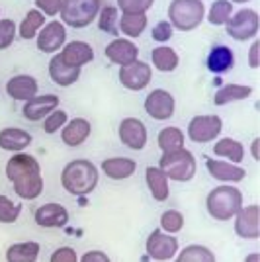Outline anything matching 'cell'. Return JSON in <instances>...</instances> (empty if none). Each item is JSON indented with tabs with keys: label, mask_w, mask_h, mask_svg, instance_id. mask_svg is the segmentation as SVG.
I'll use <instances>...</instances> for the list:
<instances>
[{
	"label": "cell",
	"mask_w": 260,
	"mask_h": 262,
	"mask_svg": "<svg viewBox=\"0 0 260 262\" xmlns=\"http://www.w3.org/2000/svg\"><path fill=\"white\" fill-rule=\"evenodd\" d=\"M245 206L243 192L235 184H219L209 190L206 198V209L215 221H231L237 211Z\"/></svg>",
	"instance_id": "2"
},
{
	"label": "cell",
	"mask_w": 260,
	"mask_h": 262,
	"mask_svg": "<svg viewBox=\"0 0 260 262\" xmlns=\"http://www.w3.org/2000/svg\"><path fill=\"white\" fill-rule=\"evenodd\" d=\"M235 235L243 241H258L260 237V208L258 204L243 206L233 217Z\"/></svg>",
	"instance_id": "13"
},
{
	"label": "cell",
	"mask_w": 260,
	"mask_h": 262,
	"mask_svg": "<svg viewBox=\"0 0 260 262\" xmlns=\"http://www.w3.org/2000/svg\"><path fill=\"white\" fill-rule=\"evenodd\" d=\"M69 121V114H67V110L63 108H57L53 110L49 116H45L44 118V131L47 135H53L57 131H61L65 127V123Z\"/></svg>",
	"instance_id": "40"
},
{
	"label": "cell",
	"mask_w": 260,
	"mask_h": 262,
	"mask_svg": "<svg viewBox=\"0 0 260 262\" xmlns=\"http://www.w3.org/2000/svg\"><path fill=\"white\" fill-rule=\"evenodd\" d=\"M78 262H112V258L104 251L94 249V251H86L82 256H78Z\"/></svg>",
	"instance_id": "46"
},
{
	"label": "cell",
	"mask_w": 260,
	"mask_h": 262,
	"mask_svg": "<svg viewBox=\"0 0 260 262\" xmlns=\"http://www.w3.org/2000/svg\"><path fill=\"white\" fill-rule=\"evenodd\" d=\"M44 176L41 172H32V174H26L18 180L12 182L14 188V194L20 198L22 202H33L44 194Z\"/></svg>",
	"instance_id": "27"
},
{
	"label": "cell",
	"mask_w": 260,
	"mask_h": 262,
	"mask_svg": "<svg viewBox=\"0 0 260 262\" xmlns=\"http://www.w3.org/2000/svg\"><path fill=\"white\" fill-rule=\"evenodd\" d=\"M180 251L176 235H168L163 229H153L145 241V252L155 262H168Z\"/></svg>",
	"instance_id": "8"
},
{
	"label": "cell",
	"mask_w": 260,
	"mask_h": 262,
	"mask_svg": "<svg viewBox=\"0 0 260 262\" xmlns=\"http://www.w3.org/2000/svg\"><path fill=\"white\" fill-rule=\"evenodd\" d=\"M22 213V204L14 202L12 198L0 194V223L2 225H12L20 219Z\"/></svg>",
	"instance_id": "39"
},
{
	"label": "cell",
	"mask_w": 260,
	"mask_h": 262,
	"mask_svg": "<svg viewBox=\"0 0 260 262\" xmlns=\"http://www.w3.org/2000/svg\"><path fill=\"white\" fill-rule=\"evenodd\" d=\"M260 30V16L254 8H241L233 12L231 18L225 24V32L235 41H249L258 35Z\"/></svg>",
	"instance_id": "6"
},
{
	"label": "cell",
	"mask_w": 260,
	"mask_h": 262,
	"mask_svg": "<svg viewBox=\"0 0 260 262\" xmlns=\"http://www.w3.org/2000/svg\"><path fill=\"white\" fill-rule=\"evenodd\" d=\"M231 14H233V2H229V0H215L206 12L207 22L211 26H225Z\"/></svg>",
	"instance_id": "38"
},
{
	"label": "cell",
	"mask_w": 260,
	"mask_h": 262,
	"mask_svg": "<svg viewBox=\"0 0 260 262\" xmlns=\"http://www.w3.org/2000/svg\"><path fill=\"white\" fill-rule=\"evenodd\" d=\"M119 84L125 88V90H131V92H139V90H145V88L151 84L153 78V69L149 63L145 61H133L129 65L119 67Z\"/></svg>",
	"instance_id": "9"
},
{
	"label": "cell",
	"mask_w": 260,
	"mask_h": 262,
	"mask_svg": "<svg viewBox=\"0 0 260 262\" xmlns=\"http://www.w3.org/2000/svg\"><path fill=\"white\" fill-rule=\"evenodd\" d=\"M59 57L65 61L69 67H76V69H82L84 65L94 61V49L92 45L86 41H67L65 47L59 51Z\"/></svg>",
	"instance_id": "20"
},
{
	"label": "cell",
	"mask_w": 260,
	"mask_h": 262,
	"mask_svg": "<svg viewBox=\"0 0 260 262\" xmlns=\"http://www.w3.org/2000/svg\"><path fill=\"white\" fill-rule=\"evenodd\" d=\"M252 94V86L249 84H237V82H231V84H223L215 90L213 94V104L215 106H227L233 102H241V100H247Z\"/></svg>",
	"instance_id": "30"
},
{
	"label": "cell",
	"mask_w": 260,
	"mask_h": 262,
	"mask_svg": "<svg viewBox=\"0 0 260 262\" xmlns=\"http://www.w3.org/2000/svg\"><path fill=\"white\" fill-rule=\"evenodd\" d=\"M213 155L233 164H241L245 159V145L233 137H219L213 141Z\"/></svg>",
	"instance_id": "29"
},
{
	"label": "cell",
	"mask_w": 260,
	"mask_h": 262,
	"mask_svg": "<svg viewBox=\"0 0 260 262\" xmlns=\"http://www.w3.org/2000/svg\"><path fill=\"white\" fill-rule=\"evenodd\" d=\"M0 12H2V10H0Z\"/></svg>",
	"instance_id": "51"
},
{
	"label": "cell",
	"mask_w": 260,
	"mask_h": 262,
	"mask_svg": "<svg viewBox=\"0 0 260 262\" xmlns=\"http://www.w3.org/2000/svg\"><path fill=\"white\" fill-rule=\"evenodd\" d=\"M100 8H102V0H63L59 16L65 26L82 30L92 22H96Z\"/></svg>",
	"instance_id": "4"
},
{
	"label": "cell",
	"mask_w": 260,
	"mask_h": 262,
	"mask_svg": "<svg viewBox=\"0 0 260 262\" xmlns=\"http://www.w3.org/2000/svg\"><path fill=\"white\" fill-rule=\"evenodd\" d=\"M41 252V245L37 241H20L12 243L6 249V262H37Z\"/></svg>",
	"instance_id": "28"
},
{
	"label": "cell",
	"mask_w": 260,
	"mask_h": 262,
	"mask_svg": "<svg viewBox=\"0 0 260 262\" xmlns=\"http://www.w3.org/2000/svg\"><path fill=\"white\" fill-rule=\"evenodd\" d=\"M63 0H35V8L44 14L45 18H55L61 12Z\"/></svg>",
	"instance_id": "44"
},
{
	"label": "cell",
	"mask_w": 260,
	"mask_h": 262,
	"mask_svg": "<svg viewBox=\"0 0 260 262\" xmlns=\"http://www.w3.org/2000/svg\"><path fill=\"white\" fill-rule=\"evenodd\" d=\"M153 4L155 0H116V6L121 14H147Z\"/></svg>",
	"instance_id": "41"
},
{
	"label": "cell",
	"mask_w": 260,
	"mask_h": 262,
	"mask_svg": "<svg viewBox=\"0 0 260 262\" xmlns=\"http://www.w3.org/2000/svg\"><path fill=\"white\" fill-rule=\"evenodd\" d=\"M104 55L112 65L118 67H125L137 61L139 59V47L133 39H127V37H114L106 49H104Z\"/></svg>",
	"instance_id": "15"
},
{
	"label": "cell",
	"mask_w": 260,
	"mask_h": 262,
	"mask_svg": "<svg viewBox=\"0 0 260 262\" xmlns=\"http://www.w3.org/2000/svg\"><path fill=\"white\" fill-rule=\"evenodd\" d=\"M157 166L163 168L164 174L168 176V180H174V182H190L196 176V170H198L196 157L188 149L163 153Z\"/></svg>",
	"instance_id": "5"
},
{
	"label": "cell",
	"mask_w": 260,
	"mask_h": 262,
	"mask_svg": "<svg viewBox=\"0 0 260 262\" xmlns=\"http://www.w3.org/2000/svg\"><path fill=\"white\" fill-rule=\"evenodd\" d=\"M33 137L30 131L22 127H4L0 129V149L8 153H22L32 145Z\"/></svg>",
	"instance_id": "25"
},
{
	"label": "cell",
	"mask_w": 260,
	"mask_h": 262,
	"mask_svg": "<svg viewBox=\"0 0 260 262\" xmlns=\"http://www.w3.org/2000/svg\"><path fill=\"white\" fill-rule=\"evenodd\" d=\"M206 168L209 176L219 180L221 184H239L241 180L247 178V170L241 164H233L223 159H215V157H207Z\"/></svg>",
	"instance_id": "16"
},
{
	"label": "cell",
	"mask_w": 260,
	"mask_h": 262,
	"mask_svg": "<svg viewBox=\"0 0 260 262\" xmlns=\"http://www.w3.org/2000/svg\"><path fill=\"white\" fill-rule=\"evenodd\" d=\"M186 135L184 131L176 125H168L159 131V137H157V145L163 153H170V151H178V149H184Z\"/></svg>",
	"instance_id": "32"
},
{
	"label": "cell",
	"mask_w": 260,
	"mask_h": 262,
	"mask_svg": "<svg viewBox=\"0 0 260 262\" xmlns=\"http://www.w3.org/2000/svg\"><path fill=\"white\" fill-rule=\"evenodd\" d=\"M67 43V26L59 20L45 22V26L35 35V47L41 53H59Z\"/></svg>",
	"instance_id": "12"
},
{
	"label": "cell",
	"mask_w": 260,
	"mask_h": 262,
	"mask_svg": "<svg viewBox=\"0 0 260 262\" xmlns=\"http://www.w3.org/2000/svg\"><path fill=\"white\" fill-rule=\"evenodd\" d=\"M206 18L204 0H172L168 4V22L178 32H194Z\"/></svg>",
	"instance_id": "3"
},
{
	"label": "cell",
	"mask_w": 260,
	"mask_h": 262,
	"mask_svg": "<svg viewBox=\"0 0 260 262\" xmlns=\"http://www.w3.org/2000/svg\"><path fill=\"white\" fill-rule=\"evenodd\" d=\"M32 172H41V164L33 155L26 153V151L14 153L6 161V166H4V174H6L10 184L14 180H18L26 174H32Z\"/></svg>",
	"instance_id": "18"
},
{
	"label": "cell",
	"mask_w": 260,
	"mask_h": 262,
	"mask_svg": "<svg viewBox=\"0 0 260 262\" xmlns=\"http://www.w3.org/2000/svg\"><path fill=\"white\" fill-rule=\"evenodd\" d=\"M207 71L213 75H225L235 67V51L223 43H217L209 49L206 57Z\"/></svg>",
	"instance_id": "24"
},
{
	"label": "cell",
	"mask_w": 260,
	"mask_h": 262,
	"mask_svg": "<svg viewBox=\"0 0 260 262\" xmlns=\"http://www.w3.org/2000/svg\"><path fill=\"white\" fill-rule=\"evenodd\" d=\"M90 135H92V123L86 118H73L61 129V141L67 147H80L82 143L88 141Z\"/></svg>",
	"instance_id": "22"
},
{
	"label": "cell",
	"mask_w": 260,
	"mask_h": 262,
	"mask_svg": "<svg viewBox=\"0 0 260 262\" xmlns=\"http://www.w3.org/2000/svg\"><path fill=\"white\" fill-rule=\"evenodd\" d=\"M45 26V16L37 8H32V10L26 12L24 20L18 26V35L22 39H35V35L39 33V30Z\"/></svg>",
	"instance_id": "35"
},
{
	"label": "cell",
	"mask_w": 260,
	"mask_h": 262,
	"mask_svg": "<svg viewBox=\"0 0 260 262\" xmlns=\"http://www.w3.org/2000/svg\"><path fill=\"white\" fill-rule=\"evenodd\" d=\"M18 35V26L10 18H0V51L8 49Z\"/></svg>",
	"instance_id": "42"
},
{
	"label": "cell",
	"mask_w": 260,
	"mask_h": 262,
	"mask_svg": "<svg viewBox=\"0 0 260 262\" xmlns=\"http://www.w3.org/2000/svg\"><path fill=\"white\" fill-rule=\"evenodd\" d=\"M159 229H163L168 235H178L184 229V213L178 209H164L159 217Z\"/></svg>",
	"instance_id": "37"
},
{
	"label": "cell",
	"mask_w": 260,
	"mask_h": 262,
	"mask_svg": "<svg viewBox=\"0 0 260 262\" xmlns=\"http://www.w3.org/2000/svg\"><path fill=\"white\" fill-rule=\"evenodd\" d=\"M69 219H71L69 209L57 202H47L44 206H39L33 213L35 225L41 229H63L69 223Z\"/></svg>",
	"instance_id": "14"
},
{
	"label": "cell",
	"mask_w": 260,
	"mask_h": 262,
	"mask_svg": "<svg viewBox=\"0 0 260 262\" xmlns=\"http://www.w3.org/2000/svg\"><path fill=\"white\" fill-rule=\"evenodd\" d=\"M100 170L106 174V178L119 182V180H127L135 174L137 163L129 157H110V159L102 161Z\"/></svg>",
	"instance_id": "23"
},
{
	"label": "cell",
	"mask_w": 260,
	"mask_h": 262,
	"mask_svg": "<svg viewBox=\"0 0 260 262\" xmlns=\"http://www.w3.org/2000/svg\"><path fill=\"white\" fill-rule=\"evenodd\" d=\"M249 67L250 69H258L260 67V43L254 39L249 49Z\"/></svg>",
	"instance_id": "47"
},
{
	"label": "cell",
	"mask_w": 260,
	"mask_h": 262,
	"mask_svg": "<svg viewBox=\"0 0 260 262\" xmlns=\"http://www.w3.org/2000/svg\"><path fill=\"white\" fill-rule=\"evenodd\" d=\"M47 71H49V78L53 80V84L57 86H73L76 80L80 78L82 75V69H76V67H69L59 57V53H55L51 59H49V67H47Z\"/></svg>",
	"instance_id": "21"
},
{
	"label": "cell",
	"mask_w": 260,
	"mask_h": 262,
	"mask_svg": "<svg viewBox=\"0 0 260 262\" xmlns=\"http://www.w3.org/2000/svg\"><path fill=\"white\" fill-rule=\"evenodd\" d=\"M6 94L12 100L28 102L30 98L39 94V82L32 75H14L6 80Z\"/></svg>",
	"instance_id": "19"
},
{
	"label": "cell",
	"mask_w": 260,
	"mask_h": 262,
	"mask_svg": "<svg viewBox=\"0 0 260 262\" xmlns=\"http://www.w3.org/2000/svg\"><path fill=\"white\" fill-rule=\"evenodd\" d=\"M143 108L153 120L168 121L176 112V100H174L172 92H168L164 88H155L147 94Z\"/></svg>",
	"instance_id": "11"
},
{
	"label": "cell",
	"mask_w": 260,
	"mask_h": 262,
	"mask_svg": "<svg viewBox=\"0 0 260 262\" xmlns=\"http://www.w3.org/2000/svg\"><path fill=\"white\" fill-rule=\"evenodd\" d=\"M147 24H149L147 14H121L119 16L118 30L127 39H133V37H139L147 30Z\"/></svg>",
	"instance_id": "33"
},
{
	"label": "cell",
	"mask_w": 260,
	"mask_h": 262,
	"mask_svg": "<svg viewBox=\"0 0 260 262\" xmlns=\"http://www.w3.org/2000/svg\"><path fill=\"white\" fill-rule=\"evenodd\" d=\"M153 67L161 73H172L180 65V57L176 53V49L170 45H159L151 51Z\"/></svg>",
	"instance_id": "31"
},
{
	"label": "cell",
	"mask_w": 260,
	"mask_h": 262,
	"mask_svg": "<svg viewBox=\"0 0 260 262\" xmlns=\"http://www.w3.org/2000/svg\"><path fill=\"white\" fill-rule=\"evenodd\" d=\"M100 170L88 159H75L61 170V186L71 196H88L96 190Z\"/></svg>",
	"instance_id": "1"
},
{
	"label": "cell",
	"mask_w": 260,
	"mask_h": 262,
	"mask_svg": "<svg viewBox=\"0 0 260 262\" xmlns=\"http://www.w3.org/2000/svg\"><path fill=\"white\" fill-rule=\"evenodd\" d=\"M57 108H59V96L57 94H37L28 102H24L22 114L28 121L37 123V121H44L45 116H49Z\"/></svg>",
	"instance_id": "17"
},
{
	"label": "cell",
	"mask_w": 260,
	"mask_h": 262,
	"mask_svg": "<svg viewBox=\"0 0 260 262\" xmlns=\"http://www.w3.org/2000/svg\"><path fill=\"white\" fill-rule=\"evenodd\" d=\"M174 262H217L215 252L206 245H186L176 252Z\"/></svg>",
	"instance_id": "34"
},
{
	"label": "cell",
	"mask_w": 260,
	"mask_h": 262,
	"mask_svg": "<svg viewBox=\"0 0 260 262\" xmlns=\"http://www.w3.org/2000/svg\"><path fill=\"white\" fill-rule=\"evenodd\" d=\"M221 131H223V120L215 114H204V116H194L190 120L186 137L192 143L206 145V143H213L215 139H219Z\"/></svg>",
	"instance_id": "7"
},
{
	"label": "cell",
	"mask_w": 260,
	"mask_h": 262,
	"mask_svg": "<svg viewBox=\"0 0 260 262\" xmlns=\"http://www.w3.org/2000/svg\"><path fill=\"white\" fill-rule=\"evenodd\" d=\"M49 262H78V252L73 247H59L51 252Z\"/></svg>",
	"instance_id": "45"
},
{
	"label": "cell",
	"mask_w": 260,
	"mask_h": 262,
	"mask_svg": "<svg viewBox=\"0 0 260 262\" xmlns=\"http://www.w3.org/2000/svg\"><path fill=\"white\" fill-rule=\"evenodd\" d=\"M172 32H174V28L170 26V22H168V20H161V22H157L153 26L151 35L155 41H159L161 45H166V41L172 37Z\"/></svg>",
	"instance_id": "43"
},
{
	"label": "cell",
	"mask_w": 260,
	"mask_h": 262,
	"mask_svg": "<svg viewBox=\"0 0 260 262\" xmlns=\"http://www.w3.org/2000/svg\"><path fill=\"white\" fill-rule=\"evenodd\" d=\"M250 155H252L254 161H258L260 159V139L258 137H254L252 143H250Z\"/></svg>",
	"instance_id": "48"
},
{
	"label": "cell",
	"mask_w": 260,
	"mask_h": 262,
	"mask_svg": "<svg viewBox=\"0 0 260 262\" xmlns=\"http://www.w3.org/2000/svg\"><path fill=\"white\" fill-rule=\"evenodd\" d=\"M145 182L149 188V194L153 196L155 202H166L170 196V180L164 174L163 168L159 166H147L145 168Z\"/></svg>",
	"instance_id": "26"
},
{
	"label": "cell",
	"mask_w": 260,
	"mask_h": 262,
	"mask_svg": "<svg viewBox=\"0 0 260 262\" xmlns=\"http://www.w3.org/2000/svg\"><path fill=\"white\" fill-rule=\"evenodd\" d=\"M245 262H260V254L258 252H250L245 256Z\"/></svg>",
	"instance_id": "49"
},
{
	"label": "cell",
	"mask_w": 260,
	"mask_h": 262,
	"mask_svg": "<svg viewBox=\"0 0 260 262\" xmlns=\"http://www.w3.org/2000/svg\"><path fill=\"white\" fill-rule=\"evenodd\" d=\"M98 28L100 32L110 33L114 37H119V30H118V24H119V10L118 6H102L100 12H98Z\"/></svg>",
	"instance_id": "36"
},
{
	"label": "cell",
	"mask_w": 260,
	"mask_h": 262,
	"mask_svg": "<svg viewBox=\"0 0 260 262\" xmlns=\"http://www.w3.org/2000/svg\"><path fill=\"white\" fill-rule=\"evenodd\" d=\"M118 137L121 145L131 149V151H143L147 147V141H149L147 125L139 118H133V116H127L119 121Z\"/></svg>",
	"instance_id": "10"
},
{
	"label": "cell",
	"mask_w": 260,
	"mask_h": 262,
	"mask_svg": "<svg viewBox=\"0 0 260 262\" xmlns=\"http://www.w3.org/2000/svg\"><path fill=\"white\" fill-rule=\"evenodd\" d=\"M229 2H233V4H247L250 0H229Z\"/></svg>",
	"instance_id": "50"
}]
</instances>
